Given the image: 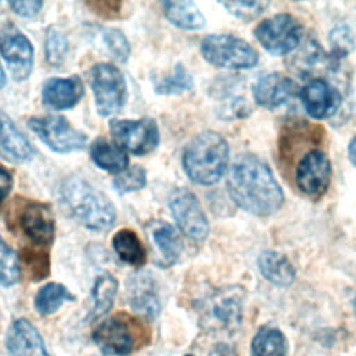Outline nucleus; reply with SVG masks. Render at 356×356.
<instances>
[{"instance_id":"f257e3e1","label":"nucleus","mask_w":356,"mask_h":356,"mask_svg":"<svg viewBox=\"0 0 356 356\" xmlns=\"http://www.w3.org/2000/svg\"><path fill=\"white\" fill-rule=\"evenodd\" d=\"M227 189L232 202L246 213L266 217L278 211L284 193L270 167L253 154L239 156L229 168Z\"/></svg>"},{"instance_id":"f03ea898","label":"nucleus","mask_w":356,"mask_h":356,"mask_svg":"<svg viewBox=\"0 0 356 356\" xmlns=\"http://www.w3.org/2000/svg\"><path fill=\"white\" fill-rule=\"evenodd\" d=\"M228 159L229 147L227 140L214 131H204L186 145L182 154V165L192 182L213 185L225 174Z\"/></svg>"},{"instance_id":"7ed1b4c3","label":"nucleus","mask_w":356,"mask_h":356,"mask_svg":"<svg viewBox=\"0 0 356 356\" xmlns=\"http://www.w3.org/2000/svg\"><path fill=\"white\" fill-rule=\"evenodd\" d=\"M61 199L68 213L93 231H107L115 220V209L106 195L81 178H70L61 188Z\"/></svg>"},{"instance_id":"20e7f679","label":"nucleus","mask_w":356,"mask_h":356,"mask_svg":"<svg viewBox=\"0 0 356 356\" xmlns=\"http://www.w3.org/2000/svg\"><path fill=\"white\" fill-rule=\"evenodd\" d=\"M92 338L103 353L127 356L146 345L150 332L140 320L120 312L100 323Z\"/></svg>"},{"instance_id":"39448f33","label":"nucleus","mask_w":356,"mask_h":356,"mask_svg":"<svg viewBox=\"0 0 356 356\" xmlns=\"http://www.w3.org/2000/svg\"><path fill=\"white\" fill-rule=\"evenodd\" d=\"M245 292L241 286L229 285L216 289L200 307V325L206 331H231L241 325Z\"/></svg>"},{"instance_id":"423d86ee","label":"nucleus","mask_w":356,"mask_h":356,"mask_svg":"<svg viewBox=\"0 0 356 356\" xmlns=\"http://www.w3.org/2000/svg\"><path fill=\"white\" fill-rule=\"evenodd\" d=\"M203 58L220 68L248 70L257 64V51L243 39L229 33H213L200 43Z\"/></svg>"},{"instance_id":"0eeeda50","label":"nucleus","mask_w":356,"mask_h":356,"mask_svg":"<svg viewBox=\"0 0 356 356\" xmlns=\"http://www.w3.org/2000/svg\"><path fill=\"white\" fill-rule=\"evenodd\" d=\"M302 31L300 22L293 15L281 13L257 24L254 36L270 54L285 56L299 46Z\"/></svg>"},{"instance_id":"6e6552de","label":"nucleus","mask_w":356,"mask_h":356,"mask_svg":"<svg viewBox=\"0 0 356 356\" xmlns=\"http://www.w3.org/2000/svg\"><path fill=\"white\" fill-rule=\"evenodd\" d=\"M90 86L95 93L99 114H117L127 100V83L121 71L107 63L90 70Z\"/></svg>"},{"instance_id":"1a4fd4ad","label":"nucleus","mask_w":356,"mask_h":356,"mask_svg":"<svg viewBox=\"0 0 356 356\" xmlns=\"http://www.w3.org/2000/svg\"><path fill=\"white\" fill-rule=\"evenodd\" d=\"M171 214L181 232L192 241L202 242L209 235L207 217L196 199L186 188H177L170 196Z\"/></svg>"},{"instance_id":"9d476101","label":"nucleus","mask_w":356,"mask_h":356,"mask_svg":"<svg viewBox=\"0 0 356 356\" xmlns=\"http://www.w3.org/2000/svg\"><path fill=\"white\" fill-rule=\"evenodd\" d=\"M110 131L121 149L138 156L153 152L160 140L159 127L152 118L113 120Z\"/></svg>"},{"instance_id":"9b49d317","label":"nucleus","mask_w":356,"mask_h":356,"mask_svg":"<svg viewBox=\"0 0 356 356\" xmlns=\"http://www.w3.org/2000/svg\"><path fill=\"white\" fill-rule=\"evenodd\" d=\"M29 128L54 152L67 153L78 150L86 143V136L61 115L31 118Z\"/></svg>"},{"instance_id":"f8f14e48","label":"nucleus","mask_w":356,"mask_h":356,"mask_svg":"<svg viewBox=\"0 0 356 356\" xmlns=\"http://www.w3.org/2000/svg\"><path fill=\"white\" fill-rule=\"evenodd\" d=\"M331 181V161L321 150L307 152L296 165L295 182L305 195L320 197L325 193Z\"/></svg>"},{"instance_id":"ddd939ff","label":"nucleus","mask_w":356,"mask_h":356,"mask_svg":"<svg viewBox=\"0 0 356 356\" xmlns=\"http://www.w3.org/2000/svg\"><path fill=\"white\" fill-rule=\"evenodd\" d=\"M0 51L15 81L28 78L33 65L31 42L15 26H7L0 36Z\"/></svg>"},{"instance_id":"4468645a","label":"nucleus","mask_w":356,"mask_h":356,"mask_svg":"<svg viewBox=\"0 0 356 356\" xmlns=\"http://www.w3.org/2000/svg\"><path fill=\"white\" fill-rule=\"evenodd\" d=\"M300 99L307 114L316 120L331 117L341 106L339 92L321 78L307 82L300 90Z\"/></svg>"},{"instance_id":"2eb2a0df","label":"nucleus","mask_w":356,"mask_h":356,"mask_svg":"<svg viewBox=\"0 0 356 356\" xmlns=\"http://www.w3.org/2000/svg\"><path fill=\"white\" fill-rule=\"evenodd\" d=\"M19 227L33 243L49 246L54 238V218L51 210L42 203H26L19 211Z\"/></svg>"},{"instance_id":"dca6fc26","label":"nucleus","mask_w":356,"mask_h":356,"mask_svg":"<svg viewBox=\"0 0 356 356\" xmlns=\"http://www.w3.org/2000/svg\"><path fill=\"white\" fill-rule=\"evenodd\" d=\"M252 95L259 106L277 108L296 95V83L281 72H270L254 82Z\"/></svg>"},{"instance_id":"f3484780","label":"nucleus","mask_w":356,"mask_h":356,"mask_svg":"<svg viewBox=\"0 0 356 356\" xmlns=\"http://www.w3.org/2000/svg\"><path fill=\"white\" fill-rule=\"evenodd\" d=\"M6 346L11 356H50L39 331L25 318L10 325Z\"/></svg>"},{"instance_id":"a211bd4d","label":"nucleus","mask_w":356,"mask_h":356,"mask_svg":"<svg viewBox=\"0 0 356 356\" xmlns=\"http://www.w3.org/2000/svg\"><path fill=\"white\" fill-rule=\"evenodd\" d=\"M128 299L131 307L140 316L153 318L159 314L160 302L152 275L139 273L131 277L128 282Z\"/></svg>"},{"instance_id":"6ab92c4d","label":"nucleus","mask_w":356,"mask_h":356,"mask_svg":"<svg viewBox=\"0 0 356 356\" xmlns=\"http://www.w3.org/2000/svg\"><path fill=\"white\" fill-rule=\"evenodd\" d=\"M83 95L79 78H51L43 85V103L56 110L75 106Z\"/></svg>"},{"instance_id":"aec40b11","label":"nucleus","mask_w":356,"mask_h":356,"mask_svg":"<svg viewBox=\"0 0 356 356\" xmlns=\"http://www.w3.org/2000/svg\"><path fill=\"white\" fill-rule=\"evenodd\" d=\"M150 239L159 253L160 264H174L184 250L179 234L165 221H153L147 227Z\"/></svg>"},{"instance_id":"412c9836","label":"nucleus","mask_w":356,"mask_h":356,"mask_svg":"<svg viewBox=\"0 0 356 356\" xmlns=\"http://www.w3.org/2000/svg\"><path fill=\"white\" fill-rule=\"evenodd\" d=\"M0 154L13 161H25L33 154L26 138L3 111H0Z\"/></svg>"},{"instance_id":"4be33fe9","label":"nucleus","mask_w":356,"mask_h":356,"mask_svg":"<svg viewBox=\"0 0 356 356\" xmlns=\"http://www.w3.org/2000/svg\"><path fill=\"white\" fill-rule=\"evenodd\" d=\"M260 274L277 286H289L295 281V267L286 256L275 250H264L257 259Z\"/></svg>"},{"instance_id":"5701e85b","label":"nucleus","mask_w":356,"mask_h":356,"mask_svg":"<svg viewBox=\"0 0 356 356\" xmlns=\"http://www.w3.org/2000/svg\"><path fill=\"white\" fill-rule=\"evenodd\" d=\"M163 10L167 19L181 29L197 31L206 25V18L193 1H164Z\"/></svg>"},{"instance_id":"b1692460","label":"nucleus","mask_w":356,"mask_h":356,"mask_svg":"<svg viewBox=\"0 0 356 356\" xmlns=\"http://www.w3.org/2000/svg\"><path fill=\"white\" fill-rule=\"evenodd\" d=\"M90 156L96 165L110 172H122L128 167L125 150L102 138L90 145Z\"/></svg>"},{"instance_id":"393cba45","label":"nucleus","mask_w":356,"mask_h":356,"mask_svg":"<svg viewBox=\"0 0 356 356\" xmlns=\"http://www.w3.org/2000/svg\"><path fill=\"white\" fill-rule=\"evenodd\" d=\"M250 352L252 356H286L288 341L277 327L264 325L254 335Z\"/></svg>"},{"instance_id":"a878e982","label":"nucleus","mask_w":356,"mask_h":356,"mask_svg":"<svg viewBox=\"0 0 356 356\" xmlns=\"http://www.w3.org/2000/svg\"><path fill=\"white\" fill-rule=\"evenodd\" d=\"M113 248L117 256L131 266L140 267L146 263V250L138 235L131 229H120L113 236Z\"/></svg>"},{"instance_id":"bb28decb","label":"nucleus","mask_w":356,"mask_h":356,"mask_svg":"<svg viewBox=\"0 0 356 356\" xmlns=\"http://www.w3.org/2000/svg\"><path fill=\"white\" fill-rule=\"evenodd\" d=\"M117 288H118L117 280L108 273H104L96 278V282L92 289L93 309H92L90 318L96 320L111 309L115 293H117Z\"/></svg>"},{"instance_id":"cd10ccee","label":"nucleus","mask_w":356,"mask_h":356,"mask_svg":"<svg viewBox=\"0 0 356 356\" xmlns=\"http://www.w3.org/2000/svg\"><path fill=\"white\" fill-rule=\"evenodd\" d=\"M75 300V296L61 284L49 282L35 296V307L42 316L53 314L64 302Z\"/></svg>"},{"instance_id":"c85d7f7f","label":"nucleus","mask_w":356,"mask_h":356,"mask_svg":"<svg viewBox=\"0 0 356 356\" xmlns=\"http://www.w3.org/2000/svg\"><path fill=\"white\" fill-rule=\"evenodd\" d=\"M193 88L192 75L182 64H177L171 75L163 78L156 85V92L163 95H179Z\"/></svg>"},{"instance_id":"c756f323","label":"nucleus","mask_w":356,"mask_h":356,"mask_svg":"<svg viewBox=\"0 0 356 356\" xmlns=\"http://www.w3.org/2000/svg\"><path fill=\"white\" fill-rule=\"evenodd\" d=\"M19 280V263L14 250L0 236V285L11 286Z\"/></svg>"},{"instance_id":"7c9ffc66","label":"nucleus","mask_w":356,"mask_h":356,"mask_svg":"<svg viewBox=\"0 0 356 356\" xmlns=\"http://www.w3.org/2000/svg\"><path fill=\"white\" fill-rule=\"evenodd\" d=\"M22 264L29 280L39 281L49 274V256L42 250L25 249L22 252Z\"/></svg>"},{"instance_id":"2f4dec72","label":"nucleus","mask_w":356,"mask_h":356,"mask_svg":"<svg viewBox=\"0 0 356 356\" xmlns=\"http://www.w3.org/2000/svg\"><path fill=\"white\" fill-rule=\"evenodd\" d=\"M113 184L121 193L138 191L146 185V172L140 165H134L117 175Z\"/></svg>"},{"instance_id":"473e14b6","label":"nucleus","mask_w":356,"mask_h":356,"mask_svg":"<svg viewBox=\"0 0 356 356\" xmlns=\"http://www.w3.org/2000/svg\"><path fill=\"white\" fill-rule=\"evenodd\" d=\"M68 50V43L65 36L56 31L54 28H50L46 35V57L47 61L51 65H60L64 61L65 53Z\"/></svg>"},{"instance_id":"72a5a7b5","label":"nucleus","mask_w":356,"mask_h":356,"mask_svg":"<svg viewBox=\"0 0 356 356\" xmlns=\"http://www.w3.org/2000/svg\"><path fill=\"white\" fill-rule=\"evenodd\" d=\"M225 10L242 21H250L259 17L267 7V1H225Z\"/></svg>"},{"instance_id":"f704fd0d","label":"nucleus","mask_w":356,"mask_h":356,"mask_svg":"<svg viewBox=\"0 0 356 356\" xmlns=\"http://www.w3.org/2000/svg\"><path fill=\"white\" fill-rule=\"evenodd\" d=\"M330 43H331V50L337 57L348 56L355 47L352 31L346 25L335 26L330 32Z\"/></svg>"},{"instance_id":"c9c22d12","label":"nucleus","mask_w":356,"mask_h":356,"mask_svg":"<svg viewBox=\"0 0 356 356\" xmlns=\"http://www.w3.org/2000/svg\"><path fill=\"white\" fill-rule=\"evenodd\" d=\"M104 42L108 47V50L111 51V54L114 56L115 60L118 61H127L129 57V43L127 40V38L122 35L121 31L114 29V28H108L104 31L103 33Z\"/></svg>"},{"instance_id":"e433bc0d","label":"nucleus","mask_w":356,"mask_h":356,"mask_svg":"<svg viewBox=\"0 0 356 356\" xmlns=\"http://www.w3.org/2000/svg\"><path fill=\"white\" fill-rule=\"evenodd\" d=\"M43 6L42 1L38 0H22V1H11L10 7L22 17H32L35 15L40 7Z\"/></svg>"},{"instance_id":"4c0bfd02","label":"nucleus","mask_w":356,"mask_h":356,"mask_svg":"<svg viewBox=\"0 0 356 356\" xmlns=\"http://www.w3.org/2000/svg\"><path fill=\"white\" fill-rule=\"evenodd\" d=\"M88 6L93 8L95 13L104 17H115L121 10V3L115 1H90Z\"/></svg>"},{"instance_id":"58836bf2","label":"nucleus","mask_w":356,"mask_h":356,"mask_svg":"<svg viewBox=\"0 0 356 356\" xmlns=\"http://www.w3.org/2000/svg\"><path fill=\"white\" fill-rule=\"evenodd\" d=\"M11 185H13V179L10 172L3 165H0V203L8 195Z\"/></svg>"},{"instance_id":"ea45409f","label":"nucleus","mask_w":356,"mask_h":356,"mask_svg":"<svg viewBox=\"0 0 356 356\" xmlns=\"http://www.w3.org/2000/svg\"><path fill=\"white\" fill-rule=\"evenodd\" d=\"M348 157L352 165L356 168V136H353L348 145Z\"/></svg>"},{"instance_id":"a19ab883","label":"nucleus","mask_w":356,"mask_h":356,"mask_svg":"<svg viewBox=\"0 0 356 356\" xmlns=\"http://www.w3.org/2000/svg\"><path fill=\"white\" fill-rule=\"evenodd\" d=\"M4 83H6V75H4V71H3V68L0 65V89L4 86Z\"/></svg>"},{"instance_id":"79ce46f5","label":"nucleus","mask_w":356,"mask_h":356,"mask_svg":"<svg viewBox=\"0 0 356 356\" xmlns=\"http://www.w3.org/2000/svg\"><path fill=\"white\" fill-rule=\"evenodd\" d=\"M353 310H355V316H356V295H355V300H353Z\"/></svg>"},{"instance_id":"37998d69","label":"nucleus","mask_w":356,"mask_h":356,"mask_svg":"<svg viewBox=\"0 0 356 356\" xmlns=\"http://www.w3.org/2000/svg\"><path fill=\"white\" fill-rule=\"evenodd\" d=\"M185 356H193V355H185Z\"/></svg>"}]
</instances>
